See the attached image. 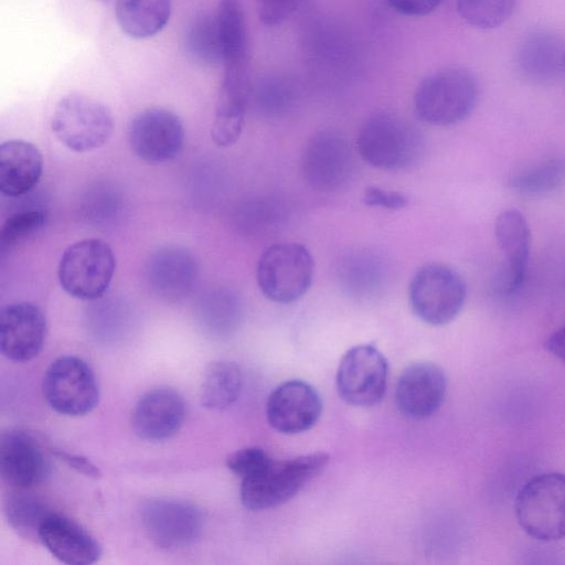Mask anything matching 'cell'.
Returning <instances> with one entry per match:
<instances>
[{
  "mask_svg": "<svg viewBox=\"0 0 565 565\" xmlns=\"http://www.w3.org/2000/svg\"><path fill=\"white\" fill-rule=\"evenodd\" d=\"M360 157L381 170H405L424 156L422 131L407 119L391 111H379L361 126L356 137Z\"/></svg>",
  "mask_w": 565,
  "mask_h": 565,
  "instance_id": "6da1fadb",
  "label": "cell"
},
{
  "mask_svg": "<svg viewBox=\"0 0 565 565\" xmlns=\"http://www.w3.org/2000/svg\"><path fill=\"white\" fill-rule=\"evenodd\" d=\"M328 462L329 456L321 451L270 459L259 471L241 479V501L252 511L276 508L292 499Z\"/></svg>",
  "mask_w": 565,
  "mask_h": 565,
  "instance_id": "7a4b0ae2",
  "label": "cell"
},
{
  "mask_svg": "<svg viewBox=\"0 0 565 565\" xmlns=\"http://www.w3.org/2000/svg\"><path fill=\"white\" fill-rule=\"evenodd\" d=\"M479 98V83L468 70L445 68L424 78L414 95L418 118L434 126H449L465 120Z\"/></svg>",
  "mask_w": 565,
  "mask_h": 565,
  "instance_id": "3957f363",
  "label": "cell"
},
{
  "mask_svg": "<svg viewBox=\"0 0 565 565\" xmlns=\"http://www.w3.org/2000/svg\"><path fill=\"white\" fill-rule=\"evenodd\" d=\"M514 511L522 530L531 537L551 542L565 537V475L545 472L519 490Z\"/></svg>",
  "mask_w": 565,
  "mask_h": 565,
  "instance_id": "277c9868",
  "label": "cell"
},
{
  "mask_svg": "<svg viewBox=\"0 0 565 565\" xmlns=\"http://www.w3.org/2000/svg\"><path fill=\"white\" fill-rule=\"evenodd\" d=\"M116 270V257L109 244L90 237L65 248L58 268V281L73 298L95 301L107 292Z\"/></svg>",
  "mask_w": 565,
  "mask_h": 565,
  "instance_id": "5b68a950",
  "label": "cell"
},
{
  "mask_svg": "<svg viewBox=\"0 0 565 565\" xmlns=\"http://www.w3.org/2000/svg\"><path fill=\"white\" fill-rule=\"evenodd\" d=\"M467 296L462 277L451 267L430 263L412 277L408 301L414 315L430 326H445L461 311Z\"/></svg>",
  "mask_w": 565,
  "mask_h": 565,
  "instance_id": "8992f818",
  "label": "cell"
},
{
  "mask_svg": "<svg viewBox=\"0 0 565 565\" xmlns=\"http://www.w3.org/2000/svg\"><path fill=\"white\" fill-rule=\"evenodd\" d=\"M315 262L309 249L299 243H278L260 255L256 279L262 294L278 303H290L310 288Z\"/></svg>",
  "mask_w": 565,
  "mask_h": 565,
  "instance_id": "52a82bcc",
  "label": "cell"
},
{
  "mask_svg": "<svg viewBox=\"0 0 565 565\" xmlns=\"http://www.w3.org/2000/svg\"><path fill=\"white\" fill-rule=\"evenodd\" d=\"M51 128L56 139L74 152H89L109 139L114 121L109 108L82 94H68L55 106Z\"/></svg>",
  "mask_w": 565,
  "mask_h": 565,
  "instance_id": "ba28073f",
  "label": "cell"
},
{
  "mask_svg": "<svg viewBox=\"0 0 565 565\" xmlns=\"http://www.w3.org/2000/svg\"><path fill=\"white\" fill-rule=\"evenodd\" d=\"M45 401L56 413L77 417L90 413L99 401V386L92 367L81 358L55 359L43 376Z\"/></svg>",
  "mask_w": 565,
  "mask_h": 565,
  "instance_id": "9c48e42d",
  "label": "cell"
},
{
  "mask_svg": "<svg viewBox=\"0 0 565 565\" xmlns=\"http://www.w3.org/2000/svg\"><path fill=\"white\" fill-rule=\"evenodd\" d=\"M142 526L153 544L178 550L192 545L202 534L204 518L193 503L172 498H152L140 510Z\"/></svg>",
  "mask_w": 565,
  "mask_h": 565,
  "instance_id": "30bf717a",
  "label": "cell"
},
{
  "mask_svg": "<svg viewBox=\"0 0 565 565\" xmlns=\"http://www.w3.org/2000/svg\"><path fill=\"white\" fill-rule=\"evenodd\" d=\"M387 373V361L374 345H355L343 355L338 367L339 396L352 406H374L385 394Z\"/></svg>",
  "mask_w": 565,
  "mask_h": 565,
  "instance_id": "8fae6325",
  "label": "cell"
},
{
  "mask_svg": "<svg viewBox=\"0 0 565 565\" xmlns=\"http://www.w3.org/2000/svg\"><path fill=\"white\" fill-rule=\"evenodd\" d=\"M127 138L131 151L148 163H163L182 150L185 131L180 117L166 108H148L128 124Z\"/></svg>",
  "mask_w": 565,
  "mask_h": 565,
  "instance_id": "7c38bea8",
  "label": "cell"
},
{
  "mask_svg": "<svg viewBox=\"0 0 565 565\" xmlns=\"http://www.w3.org/2000/svg\"><path fill=\"white\" fill-rule=\"evenodd\" d=\"M301 170L307 183L316 190L331 192L344 186L354 171L350 143L335 131H320L306 145Z\"/></svg>",
  "mask_w": 565,
  "mask_h": 565,
  "instance_id": "4fadbf2b",
  "label": "cell"
},
{
  "mask_svg": "<svg viewBox=\"0 0 565 565\" xmlns=\"http://www.w3.org/2000/svg\"><path fill=\"white\" fill-rule=\"evenodd\" d=\"M249 60L224 64L211 137L216 146H233L241 137L250 103Z\"/></svg>",
  "mask_w": 565,
  "mask_h": 565,
  "instance_id": "5bb4252c",
  "label": "cell"
},
{
  "mask_svg": "<svg viewBox=\"0 0 565 565\" xmlns=\"http://www.w3.org/2000/svg\"><path fill=\"white\" fill-rule=\"evenodd\" d=\"M494 236L503 258L494 273L493 289L509 296L523 285L529 264L531 233L524 215L513 209L501 212L494 222Z\"/></svg>",
  "mask_w": 565,
  "mask_h": 565,
  "instance_id": "9a60e30c",
  "label": "cell"
},
{
  "mask_svg": "<svg viewBox=\"0 0 565 565\" xmlns=\"http://www.w3.org/2000/svg\"><path fill=\"white\" fill-rule=\"evenodd\" d=\"M47 332L42 309L29 301L9 303L0 313L1 353L13 362H28L41 352Z\"/></svg>",
  "mask_w": 565,
  "mask_h": 565,
  "instance_id": "2e32d148",
  "label": "cell"
},
{
  "mask_svg": "<svg viewBox=\"0 0 565 565\" xmlns=\"http://www.w3.org/2000/svg\"><path fill=\"white\" fill-rule=\"evenodd\" d=\"M322 402L310 384L291 380L278 385L269 395L266 415L277 431L294 435L310 429L319 419Z\"/></svg>",
  "mask_w": 565,
  "mask_h": 565,
  "instance_id": "e0dca14e",
  "label": "cell"
},
{
  "mask_svg": "<svg viewBox=\"0 0 565 565\" xmlns=\"http://www.w3.org/2000/svg\"><path fill=\"white\" fill-rule=\"evenodd\" d=\"M447 393V377L441 367L430 362L414 363L399 375L395 388L398 411L412 419L436 413Z\"/></svg>",
  "mask_w": 565,
  "mask_h": 565,
  "instance_id": "ac0fdd59",
  "label": "cell"
},
{
  "mask_svg": "<svg viewBox=\"0 0 565 565\" xmlns=\"http://www.w3.org/2000/svg\"><path fill=\"white\" fill-rule=\"evenodd\" d=\"M146 278L156 296L166 301H179L189 296L196 285L199 265L186 248L167 245L150 255Z\"/></svg>",
  "mask_w": 565,
  "mask_h": 565,
  "instance_id": "d6986e66",
  "label": "cell"
},
{
  "mask_svg": "<svg viewBox=\"0 0 565 565\" xmlns=\"http://www.w3.org/2000/svg\"><path fill=\"white\" fill-rule=\"evenodd\" d=\"M0 471L7 483L18 489H29L49 478L51 462L32 435L13 429L1 436Z\"/></svg>",
  "mask_w": 565,
  "mask_h": 565,
  "instance_id": "ffe728a7",
  "label": "cell"
},
{
  "mask_svg": "<svg viewBox=\"0 0 565 565\" xmlns=\"http://www.w3.org/2000/svg\"><path fill=\"white\" fill-rule=\"evenodd\" d=\"M186 414L183 396L171 387L146 392L136 403L131 424L135 434L148 441H163L182 427Z\"/></svg>",
  "mask_w": 565,
  "mask_h": 565,
  "instance_id": "44dd1931",
  "label": "cell"
},
{
  "mask_svg": "<svg viewBox=\"0 0 565 565\" xmlns=\"http://www.w3.org/2000/svg\"><path fill=\"white\" fill-rule=\"evenodd\" d=\"M38 540L60 562L89 565L98 561L102 546L83 525L52 511L42 523Z\"/></svg>",
  "mask_w": 565,
  "mask_h": 565,
  "instance_id": "7402d4cb",
  "label": "cell"
},
{
  "mask_svg": "<svg viewBox=\"0 0 565 565\" xmlns=\"http://www.w3.org/2000/svg\"><path fill=\"white\" fill-rule=\"evenodd\" d=\"M43 172L39 148L25 140H8L0 146V192L19 198L32 191Z\"/></svg>",
  "mask_w": 565,
  "mask_h": 565,
  "instance_id": "603a6c76",
  "label": "cell"
},
{
  "mask_svg": "<svg viewBox=\"0 0 565 565\" xmlns=\"http://www.w3.org/2000/svg\"><path fill=\"white\" fill-rule=\"evenodd\" d=\"M564 57L565 50L556 35L534 31L519 45L516 64L526 79L535 84H550L564 73Z\"/></svg>",
  "mask_w": 565,
  "mask_h": 565,
  "instance_id": "cb8c5ba5",
  "label": "cell"
},
{
  "mask_svg": "<svg viewBox=\"0 0 565 565\" xmlns=\"http://www.w3.org/2000/svg\"><path fill=\"white\" fill-rule=\"evenodd\" d=\"M341 288L358 298H367L382 290L386 269L382 259L373 252L358 249L341 257L337 267Z\"/></svg>",
  "mask_w": 565,
  "mask_h": 565,
  "instance_id": "d4e9b609",
  "label": "cell"
},
{
  "mask_svg": "<svg viewBox=\"0 0 565 565\" xmlns=\"http://www.w3.org/2000/svg\"><path fill=\"white\" fill-rule=\"evenodd\" d=\"M194 315L200 327L209 334L223 337L233 332L242 317L239 297L227 287H212L202 292Z\"/></svg>",
  "mask_w": 565,
  "mask_h": 565,
  "instance_id": "484cf974",
  "label": "cell"
},
{
  "mask_svg": "<svg viewBox=\"0 0 565 565\" xmlns=\"http://www.w3.org/2000/svg\"><path fill=\"white\" fill-rule=\"evenodd\" d=\"M171 0H116L115 14L119 28L137 40L160 33L168 24Z\"/></svg>",
  "mask_w": 565,
  "mask_h": 565,
  "instance_id": "4316f807",
  "label": "cell"
},
{
  "mask_svg": "<svg viewBox=\"0 0 565 565\" xmlns=\"http://www.w3.org/2000/svg\"><path fill=\"white\" fill-rule=\"evenodd\" d=\"M215 21L223 54V65L248 61V33L241 0H220Z\"/></svg>",
  "mask_w": 565,
  "mask_h": 565,
  "instance_id": "83f0119b",
  "label": "cell"
},
{
  "mask_svg": "<svg viewBox=\"0 0 565 565\" xmlns=\"http://www.w3.org/2000/svg\"><path fill=\"white\" fill-rule=\"evenodd\" d=\"M243 376L231 361H214L206 367L200 388L201 405L211 411L230 407L239 396Z\"/></svg>",
  "mask_w": 565,
  "mask_h": 565,
  "instance_id": "f1b7e54d",
  "label": "cell"
},
{
  "mask_svg": "<svg viewBox=\"0 0 565 565\" xmlns=\"http://www.w3.org/2000/svg\"><path fill=\"white\" fill-rule=\"evenodd\" d=\"M565 184V158H550L527 166L511 175L510 188L523 195L543 196Z\"/></svg>",
  "mask_w": 565,
  "mask_h": 565,
  "instance_id": "f546056e",
  "label": "cell"
},
{
  "mask_svg": "<svg viewBox=\"0 0 565 565\" xmlns=\"http://www.w3.org/2000/svg\"><path fill=\"white\" fill-rule=\"evenodd\" d=\"M295 99L294 87L288 81L266 76L252 86L249 107L262 118L277 119L292 108Z\"/></svg>",
  "mask_w": 565,
  "mask_h": 565,
  "instance_id": "4dcf8cb0",
  "label": "cell"
},
{
  "mask_svg": "<svg viewBox=\"0 0 565 565\" xmlns=\"http://www.w3.org/2000/svg\"><path fill=\"white\" fill-rule=\"evenodd\" d=\"M184 46L188 54L201 64L223 63L214 13H200L190 21L185 29Z\"/></svg>",
  "mask_w": 565,
  "mask_h": 565,
  "instance_id": "1f68e13d",
  "label": "cell"
},
{
  "mask_svg": "<svg viewBox=\"0 0 565 565\" xmlns=\"http://www.w3.org/2000/svg\"><path fill=\"white\" fill-rule=\"evenodd\" d=\"M53 510L40 497L14 492L4 501V514L9 524L25 539H38L39 530Z\"/></svg>",
  "mask_w": 565,
  "mask_h": 565,
  "instance_id": "d6a6232c",
  "label": "cell"
},
{
  "mask_svg": "<svg viewBox=\"0 0 565 565\" xmlns=\"http://www.w3.org/2000/svg\"><path fill=\"white\" fill-rule=\"evenodd\" d=\"M286 203L277 196H258L245 202L238 211V224L248 233L263 234L279 230L287 221Z\"/></svg>",
  "mask_w": 565,
  "mask_h": 565,
  "instance_id": "836d02e7",
  "label": "cell"
},
{
  "mask_svg": "<svg viewBox=\"0 0 565 565\" xmlns=\"http://www.w3.org/2000/svg\"><path fill=\"white\" fill-rule=\"evenodd\" d=\"M103 298L95 300L87 310V324L96 337H116L125 332L131 321L130 305L121 298Z\"/></svg>",
  "mask_w": 565,
  "mask_h": 565,
  "instance_id": "e575fe53",
  "label": "cell"
},
{
  "mask_svg": "<svg viewBox=\"0 0 565 565\" xmlns=\"http://www.w3.org/2000/svg\"><path fill=\"white\" fill-rule=\"evenodd\" d=\"M46 222V214L39 209L22 210L11 214L0 231V253L3 257L19 244L38 234Z\"/></svg>",
  "mask_w": 565,
  "mask_h": 565,
  "instance_id": "d590c367",
  "label": "cell"
},
{
  "mask_svg": "<svg viewBox=\"0 0 565 565\" xmlns=\"http://www.w3.org/2000/svg\"><path fill=\"white\" fill-rule=\"evenodd\" d=\"M516 0H457L461 18L479 29H493L512 14Z\"/></svg>",
  "mask_w": 565,
  "mask_h": 565,
  "instance_id": "8d00e7d4",
  "label": "cell"
},
{
  "mask_svg": "<svg viewBox=\"0 0 565 565\" xmlns=\"http://www.w3.org/2000/svg\"><path fill=\"white\" fill-rule=\"evenodd\" d=\"M120 196L114 189L97 186L84 199L82 204L83 216L93 224L106 226L118 216L121 204Z\"/></svg>",
  "mask_w": 565,
  "mask_h": 565,
  "instance_id": "74e56055",
  "label": "cell"
},
{
  "mask_svg": "<svg viewBox=\"0 0 565 565\" xmlns=\"http://www.w3.org/2000/svg\"><path fill=\"white\" fill-rule=\"evenodd\" d=\"M271 458L259 447H245L232 452L226 467L239 479H244L265 467Z\"/></svg>",
  "mask_w": 565,
  "mask_h": 565,
  "instance_id": "f35d334b",
  "label": "cell"
},
{
  "mask_svg": "<svg viewBox=\"0 0 565 565\" xmlns=\"http://www.w3.org/2000/svg\"><path fill=\"white\" fill-rule=\"evenodd\" d=\"M302 0H256L259 20L266 25H277L288 19Z\"/></svg>",
  "mask_w": 565,
  "mask_h": 565,
  "instance_id": "ab89813d",
  "label": "cell"
},
{
  "mask_svg": "<svg viewBox=\"0 0 565 565\" xmlns=\"http://www.w3.org/2000/svg\"><path fill=\"white\" fill-rule=\"evenodd\" d=\"M363 202L369 206L399 210L407 205V198L398 192L370 186L364 191Z\"/></svg>",
  "mask_w": 565,
  "mask_h": 565,
  "instance_id": "60d3db41",
  "label": "cell"
},
{
  "mask_svg": "<svg viewBox=\"0 0 565 565\" xmlns=\"http://www.w3.org/2000/svg\"><path fill=\"white\" fill-rule=\"evenodd\" d=\"M52 454L58 458L61 461H63L65 465L74 469L75 471L89 477V478H99L102 476L98 467L93 463L88 458L77 455L67 452L62 449H52Z\"/></svg>",
  "mask_w": 565,
  "mask_h": 565,
  "instance_id": "b9f144b4",
  "label": "cell"
},
{
  "mask_svg": "<svg viewBox=\"0 0 565 565\" xmlns=\"http://www.w3.org/2000/svg\"><path fill=\"white\" fill-rule=\"evenodd\" d=\"M395 11L412 17L426 15L434 11L441 0H387Z\"/></svg>",
  "mask_w": 565,
  "mask_h": 565,
  "instance_id": "7bdbcfd3",
  "label": "cell"
},
{
  "mask_svg": "<svg viewBox=\"0 0 565 565\" xmlns=\"http://www.w3.org/2000/svg\"><path fill=\"white\" fill-rule=\"evenodd\" d=\"M544 345L552 355L565 362V326L551 333Z\"/></svg>",
  "mask_w": 565,
  "mask_h": 565,
  "instance_id": "ee69618b",
  "label": "cell"
},
{
  "mask_svg": "<svg viewBox=\"0 0 565 565\" xmlns=\"http://www.w3.org/2000/svg\"><path fill=\"white\" fill-rule=\"evenodd\" d=\"M564 74H565V57H564Z\"/></svg>",
  "mask_w": 565,
  "mask_h": 565,
  "instance_id": "f6af8a7d",
  "label": "cell"
},
{
  "mask_svg": "<svg viewBox=\"0 0 565 565\" xmlns=\"http://www.w3.org/2000/svg\"><path fill=\"white\" fill-rule=\"evenodd\" d=\"M98 1H105V0H98Z\"/></svg>",
  "mask_w": 565,
  "mask_h": 565,
  "instance_id": "bcb514c9",
  "label": "cell"
}]
</instances>
